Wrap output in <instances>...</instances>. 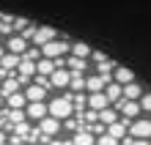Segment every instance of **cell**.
Wrapping results in <instances>:
<instances>
[{"label":"cell","instance_id":"obj_12","mask_svg":"<svg viewBox=\"0 0 151 145\" xmlns=\"http://www.w3.org/2000/svg\"><path fill=\"white\" fill-rule=\"evenodd\" d=\"M143 93H146L143 85H137V82L124 85V99H127V101H140V96H143Z\"/></svg>","mask_w":151,"mask_h":145},{"label":"cell","instance_id":"obj_23","mask_svg":"<svg viewBox=\"0 0 151 145\" xmlns=\"http://www.w3.org/2000/svg\"><path fill=\"white\" fill-rule=\"evenodd\" d=\"M52 71H55V60H50V58H44L36 63V74H44V77H50Z\"/></svg>","mask_w":151,"mask_h":145},{"label":"cell","instance_id":"obj_27","mask_svg":"<svg viewBox=\"0 0 151 145\" xmlns=\"http://www.w3.org/2000/svg\"><path fill=\"white\" fill-rule=\"evenodd\" d=\"M6 118H8V123L14 126V123H22L25 121V112L22 110H6Z\"/></svg>","mask_w":151,"mask_h":145},{"label":"cell","instance_id":"obj_17","mask_svg":"<svg viewBox=\"0 0 151 145\" xmlns=\"http://www.w3.org/2000/svg\"><path fill=\"white\" fill-rule=\"evenodd\" d=\"M66 69L72 71V74H83V71L88 69V60L85 58H69L66 60Z\"/></svg>","mask_w":151,"mask_h":145},{"label":"cell","instance_id":"obj_34","mask_svg":"<svg viewBox=\"0 0 151 145\" xmlns=\"http://www.w3.org/2000/svg\"><path fill=\"white\" fill-rule=\"evenodd\" d=\"M0 145H6V134L3 131H0Z\"/></svg>","mask_w":151,"mask_h":145},{"label":"cell","instance_id":"obj_25","mask_svg":"<svg viewBox=\"0 0 151 145\" xmlns=\"http://www.w3.org/2000/svg\"><path fill=\"white\" fill-rule=\"evenodd\" d=\"M69 88H72V93H83V90H85V77L83 74H72Z\"/></svg>","mask_w":151,"mask_h":145},{"label":"cell","instance_id":"obj_24","mask_svg":"<svg viewBox=\"0 0 151 145\" xmlns=\"http://www.w3.org/2000/svg\"><path fill=\"white\" fill-rule=\"evenodd\" d=\"M25 99H28V101H44V88L30 85L28 90H25Z\"/></svg>","mask_w":151,"mask_h":145},{"label":"cell","instance_id":"obj_15","mask_svg":"<svg viewBox=\"0 0 151 145\" xmlns=\"http://www.w3.org/2000/svg\"><path fill=\"white\" fill-rule=\"evenodd\" d=\"M69 52H72V58H85V60H88V58H91V52H93V49L88 47L85 41H74L72 47H69Z\"/></svg>","mask_w":151,"mask_h":145},{"label":"cell","instance_id":"obj_2","mask_svg":"<svg viewBox=\"0 0 151 145\" xmlns=\"http://www.w3.org/2000/svg\"><path fill=\"white\" fill-rule=\"evenodd\" d=\"M69 47H72V44H69V41H50V44H44V47H41V55L44 58H50V60H58V58H63L66 55V52H69Z\"/></svg>","mask_w":151,"mask_h":145},{"label":"cell","instance_id":"obj_13","mask_svg":"<svg viewBox=\"0 0 151 145\" xmlns=\"http://www.w3.org/2000/svg\"><path fill=\"white\" fill-rule=\"evenodd\" d=\"M127 129H129V121L124 118V121H115V123H110V126H107V134H110V137H115V140H124Z\"/></svg>","mask_w":151,"mask_h":145},{"label":"cell","instance_id":"obj_35","mask_svg":"<svg viewBox=\"0 0 151 145\" xmlns=\"http://www.w3.org/2000/svg\"><path fill=\"white\" fill-rule=\"evenodd\" d=\"M3 55H6V49H3V44H0V60H3Z\"/></svg>","mask_w":151,"mask_h":145},{"label":"cell","instance_id":"obj_11","mask_svg":"<svg viewBox=\"0 0 151 145\" xmlns=\"http://www.w3.org/2000/svg\"><path fill=\"white\" fill-rule=\"evenodd\" d=\"M88 107H91L93 112L107 110V107H110V101H107V96H104V90H102V93H91V96H88Z\"/></svg>","mask_w":151,"mask_h":145},{"label":"cell","instance_id":"obj_37","mask_svg":"<svg viewBox=\"0 0 151 145\" xmlns=\"http://www.w3.org/2000/svg\"><path fill=\"white\" fill-rule=\"evenodd\" d=\"M0 104H3V96H0Z\"/></svg>","mask_w":151,"mask_h":145},{"label":"cell","instance_id":"obj_1","mask_svg":"<svg viewBox=\"0 0 151 145\" xmlns=\"http://www.w3.org/2000/svg\"><path fill=\"white\" fill-rule=\"evenodd\" d=\"M72 110H74V107H72V99H69V93H66V96H55V99L47 104L50 118H58V121H60V118H72Z\"/></svg>","mask_w":151,"mask_h":145},{"label":"cell","instance_id":"obj_14","mask_svg":"<svg viewBox=\"0 0 151 145\" xmlns=\"http://www.w3.org/2000/svg\"><path fill=\"white\" fill-rule=\"evenodd\" d=\"M3 101L8 104V110H22L28 99H25V93H19V90H17V93H8V96H3Z\"/></svg>","mask_w":151,"mask_h":145},{"label":"cell","instance_id":"obj_10","mask_svg":"<svg viewBox=\"0 0 151 145\" xmlns=\"http://www.w3.org/2000/svg\"><path fill=\"white\" fill-rule=\"evenodd\" d=\"M69 79H72V71L69 69H55L50 74V85H55V88H69Z\"/></svg>","mask_w":151,"mask_h":145},{"label":"cell","instance_id":"obj_19","mask_svg":"<svg viewBox=\"0 0 151 145\" xmlns=\"http://www.w3.org/2000/svg\"><path fill=\"white\" fill-rule=\"evenodd\" d=\"M25 82V79H14V77H6L3 79V90H0V96H8V93H17L19 90V85Z\"/></svg>","mask_w":151,"mask_h":145},{"label":"cell","instance_id":"obj_5","mask_svg":"<svg viewBox=\"0 0 151 145\" xmlns=\"http://www.w3.org/2000/svg\"><path fill=\"white\" fill-rule=\"evenodd\" d=\"M115 107H118V115L127 118V121L140 115V101H127V99H121V101H115Z\"/></svg>","mask_w":151,"mask_h":145},{"label":"cell","instance_id":"obj_30","mask_svg":"<svg viewBox=\"0 0 151 145\" xmlns=\"http://www.w3.org/2000/svg\"><path fill=\"white\" fill-rule=\"evenodd\" d=\"M36 85L47 90V88H50V77H44V74H36Z\"/></svg>","mask_w":151,"mask_h":145},{"label":"cell","instance_id":"obj_38","mask_svg":"<svg viewBox=\"0 0 151 145\" xmlns=\"http://www.w3.org/2000/svg\"><path fill=\"white\" fill-rule=\"evenodd\" d=\"M6 145H14V142H6Z\"/></svg>","mask_w":151,"mask_h":145},{"label":"cell","instance_id":"obj_8","mask_svg":"<svg viewBox=\"0 0 151 145\" xmlns=\"http://www.w3.org/2000/svg\"><path fill=\"white\" fill-rule=\"evenodd\" d=\"M6 49L11 52V55H19V58H22V52L28 49V41H25L22 36H14V33H11V36H8V41H6Z\"/></svg>","mask_w":151,"mask_h":145},{"label":"cell","instance_id":"obj_3","mask_svg":"<svg viewBox=\"0 0 151 145\" xmlns=\"http://www.w3.org/2000/svg\"><path fill=\"white\" fill-rule=\"evenodd\" d=\"M129 131H132L135 140H148L151 137V121L148 118H137V121L129 123Z\"/></svg>","mask_w":151,"mask_h":145},{"label":"cell","instance_id":"obj_32","mask_svg":"<svg viewBox=\"0 0 151 145\" xmlns=\"http://www.w3.org/2000/svg\"><path fill=\"white\" fill-rule=\"evenodd\" d=\"M50 145H72V140H69V142L66 140H50Z\"/></svg>","mask_w":151,"mask_h":145},{"label":"cell","instance_id":"obj_18","mask_svg":"<svg viewBox=\"0 0 151 145\" xmlns=\"http://www.w3.org/2000/svg\"><path fill=\"white\" fill-rule=\"evenodd\" d=\"M104 96H107V101H121L124 99V88L118 82H110L107 88H104Z\"/></svg>","mask_w":151,"mask_h":145},{"label":"cell","instance_id":"obj_9","mask_svg":"<svg viewBox=\"0 0 151 145\" xmlns=\"http://www.w3.org/2000/svg\"><path fill=\"white\" fill-rule=\"evenodd\" d=\"M113 82H118L121 88H124V85H129V82H135V74H132V69H127V66H115V69H113Z\"/></svg>","mask_w":151,"mask_h":145},{"label":"cell","instance_id":"obj_26","mask_svg":"<svg viewBox=\"0 0 151 145\" xmlns=\"http://www.w3.org/2000/svg\"><path fill=\"white\" fill-rule=\"evenodd\" d=\"M11 129H14V137H19V140H28V137H30V131H33L25 121H22V123H14Z\"/></svg>","mask_w":151,"mask_h":145},{"label":"cell","instance_id":"obj_6","mask_svg":"<svg viewBox=\"0 0 151 145\" xmlns=\"http://www.w3.org/2000/svg\"><path fill=\"white\" fill-rule=\"evenodd\" d=\"M39 131L50 140L52 134H58V131H60V121H58V118H50V115H47V118H41V121H39Z\"/></svg>","mask_w":151,"mask_h":145},{"label":"cell","instance_id":"obj_36","mask_svg":"<svg viewBox=\"0 0 151 145\" xmlns=\"http://www.w3.org/2000/svg\"><path fill=\"white\" fill-rule=\"evenodd\" d=\"M6 77H8V74H6V71H3V69H0V79H6Z\"/></svg>","mask_w":151,"mask_h":145},{"label":"cell","instance_id":"obj_4","mask_svg":"<svg viewBox=\"0 0 151 145\" xmlns=\"http://www.w3.org/2000/svg\"><path fill=\"white\" fill-rule=\"evenodd\" d=\"M58 39V33H55V28H47V25H44V28H36V33H33V47H44V44H50V41H55Z\"/></svg>","mask_w":151,"mask_h":145},{"label":"cell","instance_id":"obj_16","mask_svg":"<svg viewBox=\"0 0 151 145\" xmlns=\"http://www.w3.org/2000/svg\"><path fill=\"white\" fill-rule=\"evenodd\" d=\"M19 60H22L19 55H11V52H6V55H3V60H0V69H3L6 74H11V71L19 66Z\"/></svg>","mask_w":151,"mask_h":145},{"label":"cell","instance_id":"obj_21","mask_svg":"<svg viewBox=\"0 0 151 145\" xmlns=\"http://www.w3.org/2000/svg\"><path fill=\"white\" fill-rule=\"evenodd\" d=\"M17 69H19V79H28V77L36 74V63H33V60H19Z\"/></svg>","mask_w":151,"mask_h":145},{"label":"cell","instance_id":"obj_20","mask_svg":"<svg viewBox=\"0 0 151 145\" xmlns=\"http://www.w3.org/2000/svg\"><path fill=\"white\" fill-rule=\"evenodd\" d=\"M72 145H96V137H93L91 131H74Z\"/></svg>","mask_w":151,"mask_h":145},{"label":"cell","instance_id":"obj_33","mask_svg":"<svg viewBox=\"0 0 151 145\" xmlns=\"http://www.w3.org/2000/svg\"><path fill=\"white\" fill-rule=\"evenodd\" d=\"M132 145H151V140H132Z\"/></svg>","mask_w":151,"mask_h":145},{"label":"cell","instance_id":"obj_22","mask_svg":"<svg viewBox=\"0 0 151 145\" xmlns=\"http://www.w3.org/2000/svg\"><path fill=\"white\" fill-rule=\"evenodd\" d=\"M115 121H121V118H118V110H110V107H107V110L99 112V123H102V126H110V123H115Z\"/></svg>","mask_w":151,"mask_h":145},{"label":"cell","instance_id":"obj_7","mask_svg":"<svg viewBox=\"0 0 151 145\" xmlns=\"http://www.w3.org/2000/svg\"><path fill=\"white\" fill-rule=\"evenodd\" d=\"M47 104L44 101H28V110H25V118H33V121H41V118H47Z\"/></svg>","mask_w":151,"mask_h":145},{"label":"cell","instance_id":"obj_31","mask_svg":"<svg viewBox=\"0 0 151 145\" xmlns=\"http://www.w3.org/2000/svg\"><path fill=\"white\" fill-rule=\"evenodd\" d=\"M91 55H93V60H96V63H104V60H110V58H107V52H91Z\"/></svg>","mask_w":151,"mask_h":145},{"label":"cell","instance_id":"obj_28","mask_svg":"<svg viewBox=\"0 0 151 145\" xmlns=\"http://www.w3.org/2000/svg\"><path fill=\"white\" fill-rule=\"evenodd\" d=\"M96 145H118V140L110 137V134H99V137H96Z\"/></svg>","mask_w":151,"mask_h":145},{"label":"cell","instance_id":"obj_29","mask_svg":"<svg viewBox=\"0 0 151 145\" xmlns=\"http://www.w3.org/2000/svg\"><path fill=\"white\" fill-rule=\"evenodd\" d=\"M140 110L151 112V93H143V96H140Z\"/></svg>","mask_w":151,"mask_h":145}]
</instances>
